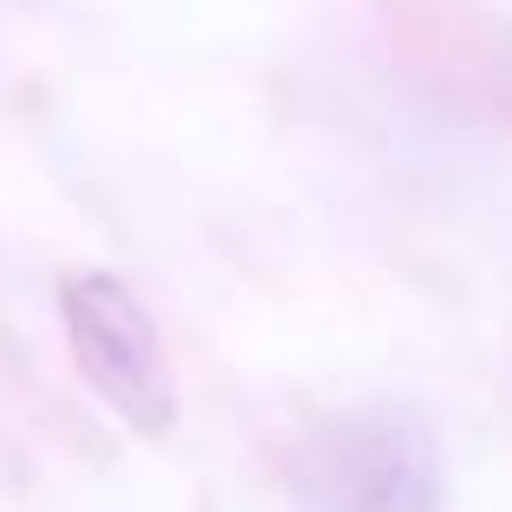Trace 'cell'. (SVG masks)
<instances>
[{"mask_svg": "<svg viewBox=\"0 0 512 512\" xmlns=\"http://www.w3.org/2000/svg\"><path fill=\"white\" fill-rule=\"evenodd\" d=\"M299 493L312 512H441V448L409 409L338 415L305 441Z\"/></svg>", "mask_w": 512, "mask_h": 512, "instance_id": "6da1fadb", "label": "cell"}, {"mask_svg": "<svg viewBox=\"0 0 512 512\" xmlns=\"http://www.w3.org/2000/svg\"><path fill=\"white\" fill-rule=\"evenodd\" d=\"M59 318L65 344L78 357V376L117 409V422L137 435H169L175 428V370L156 318L117 273H65L59 279Z\"/></svg>", "mask_w": 512, "mask_h": 512, "instance_id": "7a4b0ae2", "label": "cell"}]
</instances>
